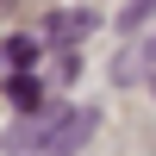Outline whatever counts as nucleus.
<instances>
[{"label": "nucleus", "mask_w": 156, "mask_h": 156, "mask_svg": "<svg viewBox=\"0 0 156 156\" xmlns=\"http://www.w3.org/2000/svg\"><path fill=\"white\" fill-rule=\"evenodd\" d=\"M94 106H37L31 119H19L6 131V150L12 156H75L94 137Z\"/></svg>", "instance_id": "1"}, {"label": "nucleus", "mask_w": 156, "mask_h": 156, "mask_svg": "<svg viewBox=\"0 0 156 156\" xmlns=\"http://www.w3.org/2000/svg\"><path fill=\"white\" fill-rule=\"evenodd\" d=\"M0 56L12 62V75H25V69L37 62V44H31V37H6V50H0Z\"/></svg>", "instance_id": "2"}, {"label": "nucleus", "mask_w": 156, "mask_h": 156, "mask_svg": "<svg viewBox=\"0 0 156 156\" xmlns=\"http://www.w3.org/2000/svg\"><path fill=\"white\" fill-rule=\"evenodd\" d=\"M6 94H12V106H31V112H37V81H31V75H12Z\"/></svg>", "instance_id": "3"}, {"label": "nucleus", "mask_w": 156, "mask_h": 156, "mask_svg": "<svg viewBox=\"0 0 156 156\" xmlns=\"http://www.w3.org/2000/svg\"><path fill=\"white\" fill-rule=\"evenodd\" d=\"M44 31L50 37H75V31H87V19H44Z\"/></svg>", "instance_id": "4"}, {"label": "nucleus", "mask_w": 156, "mask_h": 156, "mask_svg": "<svg viewBox=\"0 0 156 156\" xmlns=\"http://www.w3.org/2000/svg\"><path fill=\"white\" fill-rule=\"evenodd\" d=\"M150 12H156V0H131V6H125V25H144Z\"/></svg>", "instance_id": "5"}, {"label": "nucleus", "mask_w": 156, "mask_h": 156, "mask_svg": "<svg viewBox=\"0 0 156 156\" xmlns=\"http://www.w3.org/2000/svg\"><path fill=\"white\" fill-rule=\"evenodd\" d=\"M144 56H156V37H150V44H144Z\"/></svg>", "instance_id": "6"}, {"label": "nucleus", "mask_w": 156, "mask_h": 156, "mask_svg": "<svg viewBox=\"0 0 156 156\" xmlns=\"http://www.w3.org/2000/svg\"><path fill=\"white\" fill-rule=\"evenodd\" d=\"M0 6H12V0H0Z\"/></svg>", "instance_id": "7"}]
</instances>
